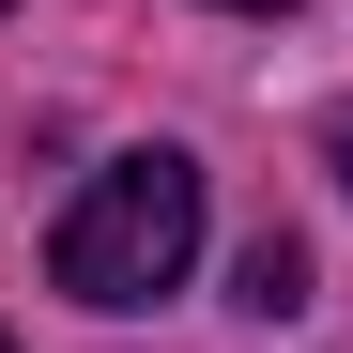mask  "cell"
Masks as SVG:
<instances>
[{
    "label": "cell",
    "instance_id": "6da1fadb",
    "mask_svg": "<svg viewBox=\"0 0 353 353\" xmlns=\"http://www.w3.org/2000/svg\"><path fill=\"white\" fill-rule=\"evenodd\" d=\"M185 261H200V154H169V139L108 154L77 185V215L46 230V276H62L77 307H154Z\"/></svg>",
    "mask_w": 353,
    "mask_h": 353
},
{
    "label": "cell",
    "instance_id": "7a4b0ae2",
    "mask_svg": "<svg viewBox=\"0 0 353 353\" xmlns=\"http://www.w3.org/2000/svg\"><path fill=\"white\" fill-rule=\"evenodd\" d=\"M230 307H246V323H292V307H307V246H292V230H261V246L230 261Z\"/></svg>",
    "mask_w": 353,
    "mask_h": 353
},
{
    "label": "cell",
    "instance_id": "3957f363",
    "mask_svg": "<svg viewBox=\"0 0 353 353\" xmlns=\"http://www.w3.org/2000/svg\"><path fill=\"white\" fill-rule=\"evenodd\" d=\"M323 169H338V200H353V108H323Z\"/></svg>",
    "mask_w": 353,
    "mask_h": 353
},
{
    "label": "cell",
    "instance_id": "277c9868",
    "mask_svg": "<svg viewBox=\"0 0 353 353\" xmlns=\"http://www.w3.org/2000/svg\"><path fill=\"white\" fill-rule=\"evenodd\" d=\"M230 16H292V0H230Z\"/></svg>",
    "mask_w": 353,
    "mask_h": 353
},
{
    "label": "cell",
    "instance_id": "5b68a950",
    "mask_svg": "<svg viewBox=\"0 0 353 353\" xmlns=\"http://www.w3.org/2000/svg\"><path fill=\"white\" fill-rule=\"evenodd\" d=\"M0 353H16V338H0Z\"/></svg>",
    "mask_w": 353,
    "mask_h": 353
}]
</instances>
